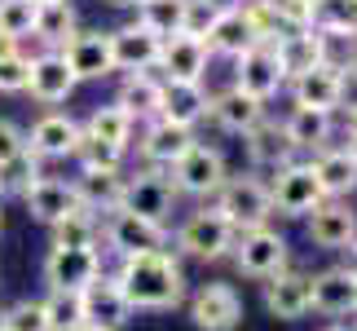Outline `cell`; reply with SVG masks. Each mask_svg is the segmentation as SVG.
Returning <instances> with one entry per match:
<instances>
[{
    "label": "cell",
    "mask_w": 357,
    "mask_h": 331,
    "mask_svg": "<svg viewBox=\"0 0 357 331\" xmlns=\"http://www.w3.org/2000/svg\"><path fill=\"white\" fill-rule=\"evenodd\" d=\"M265 309L278 323H296L309 314V274L300 270H278L273 279H265Z\"/></svg>",
    "instance_id": "obj_24"
},
{
    "label": "cell",
    "mask_w": 357,
    "mask_h": 331,
    "mask_svg": "<svg viewBox=\"0 0 357 331\" xmlns=\"http://www.w3.org/2000/svg\"><path fill=\"white\" fill-rule=\"evenodd\" d=\"M75 199L89 212H115L123 199V172H102V168H79L75 177Z\"/></svg>",
    "instance_id": "obj_32"
},
{
    "label": "cell",
    "mask_w": 357,
    "mask_h": 331,
    "mask_svg": "<svg viewBox=\"0 0 357 331\" xmlns=\"http://www.w3.org/2000/svg\"><path fill=\"white\" fill-rule=\"evenodd\" d=\"M18 49V40H9V36H0V58H5V53H13Z\"/></svg>",
    "instance_id": "obj_52"
},
{
    "label": "cell",
    "mask_w": 357,
    "mask_h": 331,
    "mask_svg": "<svg viewBox=\"0 0 357 331\" xmlns=\"http://www.w3.org/2000/svg\"><path fill=\"white\" fill-rule=\"evenodd\" d=\"M208 45H203L199 36H168L159 49V66L155 71H163V80H203L208 75Z\"/></svg>",
    "instance_id": "obj_22"
},
{
    "label": "cell",
    "mask_w": 357,
    "mask_h": 331,
    "mask_svg": "<svg viewBox=\"0 0 357 331\" xmlns=\"http://www.w3.org/2000/svg\"><path fill=\"white\" fill-rule=\"evenodd\" d=\"M335 110H344L349 119H357V62L340 66V102H335Z\"/></svg>",
    "instance_id": "obj_46"
},
{
    "label": "cell",
    "mask_w": 357,
    "mask_h": 331,
    "mask_svg": "<svg viewBox=\"0 0 357 331\" xmlns=\"http://www.w3.org/2000/svg\"><path fill=\"white\" fill-rule=\"evenodd\" d=\"M344 150L357 159V119H349V146H344Z\"/></svg>",
    "instance_id": "obj_51"
},
{
    "label": "cell",
    "mask_w": 357,
    "mask_h": 331,
    "mask_svg": "<svg viewBox=\"0 0 357 331\" xmlns=\"http://www.w3.org/2000/svg\"><path fill=\"white\" fill-rule=\"evenodd\" d=\"M269 49L278 53V66H282L287 80L322 62V36H318V27H296V31H282Z\"/></svg>",
    "instance_id": "obj_27"
},
{
    "label": "cell",
    "mask_w": 357,
    "mask_h": 331,
    "mask_svg": "<svg viewBox=\"0 0 357 331\" xmlns=\"http://www.w3.org/2000/svg\"><path fill=\"white\" fill-rule=\"evenodd\" d=\"M0 327H5V331H49L45 300H18L13 309L0 314Z\"/></svg>",
    "instance_id": "obj_42"
},
{
    "label": "cell",
    "mask_w": 357,
    "mask_h": 331,
    "mask_svg": "<svg viewBox=\"0 0 357 331\" xmlns=\"http://www.w3.org/2000/svg\"><path fill=\"white\" fill-rule=\"evenodd\" d=\"M190 323L199 331H234L243 323V296L229 283H203L190 296Z\"/></svg>",
    "instance_id": "obj_10"
},
{
    "label": "cell",
    "mask_w": 357,
    "mask_h": 331,
    "mask_svg": "<svg viewBox=\"0 0 357 331\" xmlns=\"http://www.w3.org/2000/svg\"><path fill=\"white\" fill-rule=\"evenodd\" d=\"M0 314H5V309H0Z\"/></svg>",
    "instance_id": "obj_59"
},
{
    "label": "cell",
    "mask_w": 357,
    "mask_h": 331,
    "mask_svg": "<svg viewBox=\"0 0 357 331\" xmlns=\"http://www.w3.org/2000/svg\"><path fill=\"white\" fill-rule=\"evenodd\" d=\"M79 128H84L89 137H98V142H111L119 150H128L132 146V133H137V119L119 102H111V106H93V115L79 124Z\"/></svg>",
    "instance_id": "obj_34"
},
{
    "label": "cell",
    "mask_w": 357,
    "mask_h": 331,
    "mask_svg": "<svg viewBox=\"0 0 357 331\" xmlns=\"http://www.w3.org/2000/svg\"><path fill=\"white\" fill-rule=\"evenodd\" d=\"M353 287H357V270H353Z\"/></svg>",
    "instance_id": "obj_57"
},
{
    "label": "cell",
    "mask_w": 357,
    "mask_h": 331,
    "mask_svg": "<svg viewBox=\"0 0 357 331\" xmlns=\"http://www.w3.org/2000/svg\"><path fill=\"white\" fill-rule=\"evenodd\" d=\"M229 256H234L238 274L247 279H273L278 270H287V260H291V247L278 230L269 226H252V230H238L234 234V247H229Z\"/></svg>",
    "instance_id": "obj_4"
},
{
    "label": "cell",
    "mask_w": 357,
    "mask_h": 331,
    "mask_svg": "<svg viewBox=\"0 0 357 331\" xmlns=\"http://www.w3.org/2000/svg\"><path fill=\"white\" fill-rule=\"evenodd\" d=\"M115 102L128 110L137 124L159 119V110H163V80H159V75H150V71H123Z\"/></svg>",
    "instance_id": "obj_25"
},
{
    "label": "cell",
    "mask_w": 357,
    "mask_h": 331,
    "mask_svg": "<svg viewBox=\"0 0 357 331\" xmlns=\"http://www.w3.org/2000/svg\"><path fill=\"white\" fill-rule=\"evenodd\" d=\"M309 168H313V177H318V186H322L326 199H344V195H353V190H357V159L349 155L344 146L318 150V159H313Z\"/></svg>",
    "instance_id": "obj_29"
},
{
    "label": "cell",
    "mask_w": 357,
    "mask_h": 331,
    "mask_svg": "<svg viewBox=\"0 0 357 331\" xmlns=\"http://www.w3.org/2000/svg\"><path fill=\"white\" fill-rule=\"evenodd\" d=\"M199 5H208L212 13H234V9L247 5V0H199Z\"/></svg>",
    "instance_id": "obj_49"
},
{
    "label": "cell",
    "mask_w": 357,
    "mask_h": 331,
    "mask_svg": "<svg viewBox=\"0 0 357 331\" xmlns=\"http://www.w3.org/2000/svg\"><path fill=\"white\" fill-rule=\"evenodd\" d=\"M313 27L318 31H357V0H318Z\"/></svg>",
    "instance_id": "obj_40"
},
{
    "label": "cell",
    "mask_w": 357,
    "mask_h": 331,
    "mask_svg": "<svg viewBox=\"0 0 357 331\" xmlns=\"http://www.w3.org/2000/svg\"><path fill=\"white\" fill-rule=\"evenodd\" d=\"M18 150H26V133H22L13 119H0V163L13 159Z\"/></svg>",
    "instance_id": "obj_47"
},
{
    "label": "cell",
    "mask_w": 357,
    "mask_h": 331,
    "mask_svg": "<svg viewBox=\"0 0 357 331\" xmlns=\"http://www.w3.org/2000/svg\"><path fill=\"white\" fill-rule=\"evenodd\" d=\"M102 270V247H49L45 256V283L62 292H84Z\"/></svg>",
    "instance_id": "obj_9"
},
{
    "label": "cell",
    "mask_w": 357,
    "mask_h": 331,
    "mask_svg": "<svg viewBox=\"0 0 357 331\" xmlns=\"http://www.w3.org/2000/svg\"><path fill=\"white\" fill-rule=\"evenodd\" d=\"M322 331H353L349 323H335V327H322Z\"/></svg>",
    "instance_id": "obj_54"
},
{
    "label": "cell",
    "mask_w": 357,
    "mask_h": 331,
    "mask_svg": "<svg viewBox=\"0 0 357 331\" xmlns=\"http://www.w3.org/2000/svg\"><path fill=\"white\" fill-rule=\"evenodd\" d=\"M45 314H49V331H79L84 318V292H62V287H49L45 296Z\"/></svg>",
    "instance_id": "obj_37"
},
{
    "label": "cell",
    "mask_w": 357,
    "mask_h": 331,
    "mask_svg": "<svg viewBox=\"0 0 357 331\" xmlns=\"http://www.w3.org/2000/svg\"><path fill=\"white\" fill-rule=\"evenodd\" d=\"M79 80L71 75V66H66V58L58 49H45L31 58V71H26V93L40 102V106H58L75 93Z\"/></svg>",
    "instance_id": "obj_13"
},
{
    "label": "cell",
    "mask_w": 357,
    "mask_h": 331,
    "mask_svg": "<svg viewBox=\"0 0 357 331\" xmlns=\"http://www.w3.org/2000/svg\"><path fill=\"white\" fill-rule=\"evenodd\" d=\"M31 27H36V0H0V36L22 45V36H31Z\"/></svg>",
    "instance_id": "obj_41"
},
{
    "label": "cell",
    "mask_w": 357,
    "mask_h": 331,
    "mask_svg": "<svg viewBox=\"0 0 357 331\" xmlns=\"http://www.w3.org/2000/svg\"><path fill=\"white\" fill-rule=\"evenodd\" d=\"M322 36V62L353 66L357 62V31H318Z\"/></svg>",
    "instance_id": "obj_43"
},
{
    "label": "cell",
    "mask_w": 357,
    "mask_h": 331,
    "mask_svg": "<svg viewBox=\"0 0 357 331\" xmlns=\"http://www.w3.org/2000/svg\"><path fill=\"white\" fill-rule=\"evenodd\" d=\"M313 5H318V0H269V9L278 13V22L287 27V31L313 27Z\"/></svg>",
    "instance_id": "obj_45"
},
{
    "label": "cell",
    "mask_w": 357,
    "mask_h": 331,
    "mask_svg": "<svg viewBox=\"0 0 357 331\" xmlns=\"http://www.w3.org/2000/svg\"><path fill=\"white\" fill-rule=\"evenodd\" d=\"M79 137H84V128L62 115V110H49V115H40L31 124V133H26V150H31L36 159H71Z\"/></svg>",
    "instance_id": "obj_15"
},
{
    "label": "cell",
    "mask_w": 357,
    "mask_h": 331,
    "mask_svg": "<svg viewBox=\"0 0 357 331\" xmlns=\"http://www.w3.org/2000/svg\"><path fill=\"white\" fill-rule=\"evenodd\" d=\"M291 98H296V106L335 110V102H340V66L318 62V66H309V71L291 75Z\"/></svg>",
    "instance_id": "obj_28"
},
{
    "label": "cell",
    "mask_w": 357,
    "mask_h": 331,
    "mask_svg": "<svg viewBox=\"0 0 357 331\" xmlns=\"http://www.w3.org/2000/svg\"><path fill=\"white\" fill-rule=\"evenodd\" d=\"M79 331H106V327H93V323H84V327H79Z\"/></svg>",
    "instance_id": "obj_55"
},
{
    "label": "cell",
    "mask_w": 357,
    "mask_h": 331,
    "mask_svg": "<svg viewBox=\"0 0 357 331\" xmlns=\"http://www.w3.org/2000/svg\"><path fill=\"white\" fill-rule=\"evenodd\" d=\"M203 115H208V89H203V80H163L159 119H172V124L195 128Z\"/></svg>",
    "instance_id": "obj_26"
},
{
    "label": "cell",
    "mask_w": 357,
    "mask_h": 331,
    "mask_svg": "<svg viewBox=\"0 0 357 331\" xmlns=\"http://www.w3.org/2000/svg\"><path fill=\"white\" fill-rule=\"evenodd\" d=\"M234 226L216 212V208H203V212H190L176 230V252L190 256V260H225L229 247H234Z\"/></svg>",
    "instance_id": "obj_3"
},
{
    "label": "cell",
    "mask_w": 357,
    "mask_h": 331,
    "mask_svg": "<svg viewBox=\"0 0 357 331\" xmlns=\"http://www.w3.org/2000/svg\"><path fill=\"white\" fill-rule=\"evenodd\" d=\"M195 142H199V137H195V128H185V124L150 119L146 128H142V142H137V150H142L146 168H163V172H168Z\"/></svg>",
    "instance_id": "obj_11"
},
{
    "label": "cell",
    "mask_w": 357,
    "mask_h": 331,
    "mask_svg": "<svg viewBox=\"0 0 357 331\" xmlns=\"http://www.w3.org/2000/svg\"><path fill=\"white\" fill-rule=\"evenodd\" d=\"M326 195H322V186H318V177H313L309 163H287V168L278 172H269V203H273V212H282V216H309L313 208H318Z\"/></svg>",
    "instance_id": "obj_7"
},
{
    "label": "cell",
    "mask_w": 357,
    "mask_h": 331,
    "mask_svg": "<svg viewBox=\"0 0 357 331\" xmlns=\"http://www.w3.org/2000/svg\"><path fill=\"white\" fill-rule=\"evenodd\" d=\"M243 142H247V159H252L256 172H278L287 163H296V155H300V150L287 142L282 124H273V119H260L252 133H243Z\"/></svg>",
    "instance_id": "obj_21"
},
{
    "label": "cell",
    "mask_w": 357,
    "mask_h": 331,
    "mask_svg": "<svg viewBox=\"0 0 357 331\" xmlns=\"http://www.w3.org/2000/svg\"><path fill=\"white\" fill-rule=\"evenodd\" d=\"M331 128H335V110H313V106H296L282 119V133L296 150H326Z\"/></svg>",
    "instance_id": "obj_30"
},
{
    "label": "cell",
    "mask_w": 357,
    "mask_h": 331,
    "mask_svg": "<svg viewBox=\"0 0 357 331\" xmlns=\"http://www.w3.org/2000/svg\"><path fill=\"white\" fill-rule=\"evenodd\" d=\"M84 318L93 327H106V331H119V327H128L132 318V305H128V296L119 292V283H115V274H98L89 287H84Z\"/></svg>",
    "instance_id": "obj_16"
},
{
    "label": "cell",
    "mask_w": 357,
    "mask_h": 331,
    "mask_svg": "<svg viewBox=\"0 0 357 331\" xmlns=\"http://www.w3.org/2000/svg\"><path fill=\"white\" fill-rule=\"evenodd\" d=\"M102 239L106 247H111L115 256H132V252H159V247H172V234L163 221H146V216H137V212H106L102 221Z\"/></svg>",
    "instance_id": "obj_6"
},
{
    "label": "cell",
    "mask_w": 357,
    "mask_h": 331,
    "mask_svg": "<svg viewBox=\"0 0 357 331\" xmlns=\"http://www.w3.org/2000/svg\"><path fill=\"white\" fill-rule=\"evenodd\" d=\"M208 115H212L216 128L243 137V133H252L256 124L265 119V102L252 98V93H243L238 84H229V89L216 93V98H208Z\"/></svg>",
    "instance_id": "obj_20"
},
{
    "label": "cell",
    "mask_w": 357,
    "mask_h": 331,
    "mask_svg": "<svg viewBox=\"0 0 357 331\" xmlns=\"http://www.w3.org/2000/svg\"><path fill=\"white\" fill-rule=\"evenodd\" d=\"M22 203H26V212H31V221H40V226H58L62 216H71L79 208L75 186L71 182H58V177H40L36 186H26L22 190Z\"/></svg>",
    "instance_id": "obj_23"
},
{
    "label": "cell",
    "mask_w": 357,
    "mask_h": 331,
    "mask_svg": "<svg viewBox=\"0 0 357 331\" xmlns=\"http://www.w3.org/2000/svg\"><path fill=\"white\" fill-rule=\"evenodd\" d=\"M115 283H119V292L128 296L132 314L137 309H176L185 300V270L168 247L119 256Z\"/></svg>",
    "instance_id": "obj_1"
},
{
    "label": "cell",
    "mask_w": 357,
    "mask_h": 331,
    "mask_svg": "<svg viewBox=\"0 0 357 331\" xmlns=\"http://www.w3.org/2000/svg\"><path fill=\"white\" fill-rule=\"evenodd\" d=\"M309 309L326 314V318H340V314H353V309H357L353 270H344V265H331V270L313 274V279H309Z\"/></svg>",
    "instance_id": "obj_19"
},
{
    "label": "cell",
    "mask_w": 357,
    "mask_h": 331,
    "mask_svg": "<svg viewBox=\"0 0 357 331\" xmlns=\"http://www.w3.org/2000/svg\"><path fill=\"white\" fill-rule=\"evenodd\" d=\"M111 5H119V9H137L142 0H111Z\"/></svg>",
    "instance_id": "obj_53"
},
{
    "label": "cell",
    "mask_w": 357,
    "mask_h": 331,
    "mask_svg": "<svg viewBox=\"0 0 357 331\" xmlns=\"http://www.w3.org/2000/svg\"><path fill=\"white\" fill-rule=\"evenodd\" d=\"M40 177H45V159H36L31 150H18L13 159L0 163V195H18L22 199V190L36 186Z\"/></svg>",
    "instance_id": "obj_38"
},
{
    "label": "cell",
    "mask_w": 357,
    "mask_h": 331,
    "mask_svg": "<svg viewBox=\"0 0 357 331\" xmlns=\"http://www.w3.org/2000/svg\"><path fill=\"white\" fill-rule=\"evenodd\" d=\"M340 252H344V270H357V234H353L344 247H340Z\"/></svg>",
    "instance_id": "obj_50"
},
{
    "label": "cell",
    "mask_w": 357,
    "mask_h": 331,
    "mask_svg": "<svg viewBox=\"0 0 357 331\" xmlns=\"http://www.w3.org/2000/svg\"><path fill=\"white\" fill-rule=\"evenodd\" d=\"M234 84L243 93H252V98L269 102L273 93L287 84V75L278 66V53H273L269 45H252L247 53H238V58H234Z\"/></svg>",
    "instance_id": "obj_12"
},
{
    "label": "cell",
    "mask_w": 357,
    "mask_h": 331,
    "mask_svg": "<svg viewBox=\"0 0 357 331\" xmlns=\"http://www.w3.org/2000/svg\"><path fill=\"white\" fill-rule=\"evenodd\" d=\"M159 49H163V40L155 31H146L142 22H128V27H119V31H111L115 71H155Z\"/></svg>",
    "instance_id": "obj_18"
},
{
    "label": "cell",
    "mask_w": 357,
    "mask_h": 331,
    "mask_svg": "<svg viewBox=\"0 0 357 331\" xmlns=\"http://www.w3.org/2000/svg\"><path fill=\"white\" fill-rule=\"evenodd\" d=\"M216 212H221L234 230H252V226H265L273 216V203H269V182H260L256 172H243V177H225V186L216 190Z\"/></svg>",
    "instance_id": "obj_2"
},
{
    "label": "cell",
    "mask_w": 357,
    "mask_h": 331,
    "mask_svg": "<svg viewBox=\"0 0 357 331\" xmlns=\"http://www.w3.org/2000/svg\"><path fill=\"white\" fill-rule=\"evenodd\" d=\"M49 234H53L49 247H98V239H102V221H98V212L75 208L71 216H62L58 226H49Z\"/></svg>",
    "instance_id": "obj_35"
},
{
    "label": "cell",
    "mask_w": 357,
    "mask_h": 331,
    "mask_svg": "<svg viewBox=\"0 0 357 331\" xmlns=\"http://www.w3.org/2000/svg\"><path fill=\"white\" fill-rule=\"evenodd\" d=\"M58 53L66 58V66H71L75 80H106V75L115 71L111 31H75Z\"/></svg>",
    "instance_id": "obj_14"
},
{
    "label": "cell",
    "mask_w": 357,
    "mask_h": 331,
    "mask_svg": "<svg viewBox=\"0 0 357 331\" xmlns=\"http://www.w3.org/2000/svg\"><path fill=\"white\" fill-rule=\"evenodd\" d=\"M172 203H176V190L163 168H142V172L123 177V199H119L123 212H137L146 221H168Z\"/></svg>",
    "instance_id": "obj_8"
},
{
    "label": "cell",
    "mask_w": 357,
    "mask_h": 331,
    "mask_svg": "<svg viewBox=\"0 0 357 331\" xmlns=\"http://www.w3.org/2000/svg\"><path fill=\"white\" fill-rule=\"evenodd\" d=\"M26 71H31V53H5L0 58V93H26Z\"/></svg>",
    "instance_id": "obj_44"
},
{
    "label": "cell",
    "mask_w": 357,
    "mask_h": 331,
    "mask_svg": "<svg viewBox=\"0 0 357 331\" xmlns=\"http://www.w3.org/2000/svg\"><path fill=\"white\" fill-rule=\"evenodd\" d=\"M185 5H190V0H142V5H137V22H142L146 31H155L159 40L181 36Z\"/></svg>",
    "instance_id": "obj_36"
},
{
    "label": "cell",
    "mask_w": 357,
    "mask_h": 331,
    "mask_svg": "<svg viewBox=\"0 0 357 331\" xmlns=\"http://www.w3.org/2000/svg\"><path fill=\"white\" fill-rule=\"evenodd\" d=\"M79 168H102V172H119V163H123V150L111 146V142H98V137H79V146H75V155H71Z\"/></svg>",
    "instance_id": "obj_39"
},
{
    "label": "cell",
    "mask_w": 357,
    "mask_h": 331,
    "mask_svg": "<svg viewBox=\"0 0 357 331\" xmlns=\"http://www.w3.org/2000/svg\"><path fill=\"white\" fill-rule=\"evenodd\" d=\"M203 45H208V53H221V58H238V53H247L252 45H260L252 22H247V13L234 9V13H216L208 36H203Z\"/></svg>",
    "instance_id": "obj_31"
},
{
    "label": "cell",
    "mask_w": 357,
    "mask_h": 331,
    "mask_svg": "<svg viewBox=\"0 0 357 331\" xmlns=\"http://www.w3.org/2000/svg\"><path fill=\"white\" fill-rule=\"evenodd\" d=\"M0 331H5V327H0Z\"/></svg>",
    "instance_id": "obj_58"
},
{
    "label": "cell",
    "mask_w": 357,
    "mask_h": 331,
    "mask_svg": "<svg viewBox=\"0 0 357 331\" xmlns=\"http://www.w3.org/2000/svg\"><path fill=\"white\" fill-rule=\"evenodd\" d=\"M31 36L45 49H62L75 36V5L71 0H36V27Z\"/></svg>",
    "instance_id": "obj_33"
},
{
    "label": "cell",
    "mask_w": 357,
    "mask_h": 331,
    "mask_svg": "<svg viewBox=\"0 0 357 331\" xmlns=\"http://www.w3.org/2000/svg\"><path fill=\"white\" fill-rule=\"evenodd\" d=\"M168 172H172V190H176V195H195V199H212L216 190L225 186V177H229L225 155L216 146H203V142L190 146Z\"/></svg>",
    "instance_id": "obj_5"
},
{
    "label": "cell",
    "mask_w": 357,
    "mask_h": 331,
    "mask_svg": "<svg viewBox=\"0 0 357 331\" xmlns=\"http://www.w3.org/2000/svg\"><path fill=\"white\" fill-rule=\"evenodd\" d=\"M212 18H216V13L208 9V5H199V0H190V5H185V27H181V31L185 36H208V27H212Z\"/></svg>",
    "instance_id": "obj_48"
},
{
    "label": "cell",
    "mask_w": 357,
    "mask_h": 331,
    "mask_svg": "<svg viewBox=\"0 0 357 331\" xmlns=\"http://www.w3.org/2000/svg\"><path fill=\"white\" fill-rule=\"evenodd\" d=\"M0 226H5V208H0Z\"/></svg>",
    "instance_id": "obj_56"
},
{
    "label": "cell",
    "mask_w": 357,
    "mask_h": 331,
    "mask_svg": "<svg viewBox=\"0 0 357 331\" xmlns=\"http://www.w3.org/2000/svg\"><path fill=\"white\" fill-rule=\"evenodd\" d=\"M305 221H309V243L326 247V252H340V247L357 234V212L344 199H322Z\"/></svg>",
    "instance_id": "obj_17"
}]
</instances>
